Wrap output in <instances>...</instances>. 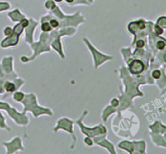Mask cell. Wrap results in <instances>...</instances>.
Masks as SVG:
<instances>
[{"label": "cell", "instance_id": "1", "mask_svg": "<svg viewBox=\"0 0 166 154\" xmlns=\"http://www.w3.org/2000/svg\"><path fill=\"white\" fill-rule=\"evenodd\" d=\"M129 70L132 74L138 75L144 71V65L142 61L135 59V60L132 61L129 64Z\"/></svg>", "mask_w": 166, "mask_h": 154}, {"label": "cell", "instance_id": "2", "mask_svg": "<svg viewBox=\"0 0 166 154\" xmlns=\"http://www.w3.org/2000/svg\"><path fill=\"white\" fill-rule=\"evenodd\" d=\"M5 89L7 92H10V93L12 92H12H14L16 90V85L13 83H12V82H7L5 84Z\"/></svg>", "mask_w": 166, "mask_h": 154}, {"label": "cell", "instance_id": "3", "mask_svg": "<svg viewBox=\"0 0 166 154\" xmlns=\"http://www.w3.org/2000/svg\"><path fill=\"white\" fill-rule=\"evenodd\" d=\"M41 30H42L43 32H50V31L51 30L50 24L46 22L42 24V25H41Z\"/></svg>", "mask_w": 166, "mask_h": 154}, {"label": "cell", "instance_id": "4", "mask_svg": "<svg viewBox=\"0 0 166 154\" xmlns=\"http://www.w3.org/2000/svg\"><path fill=\"white\" fill-rule=\"evenodd\" d=\"M160 75H161V73H160V71H159V70H155V71H152V77H153L154 79H156L160 78Z\"/></svg>", "mask_w": 166, "mask_h": 154}, {"label": "cell", "instance_id": "5", "mask_svg": "<svg viewBox=\"0 0 166 154\" xmlns=\"http://www.w3.org/2000/svg\"><path fill=\"white\" fill-rule=\"evenodd\" d=\"M156 47H157L159 50H163V49H164V47H165V43H164L163 41H157V43H156Z\"/></svg>", "mask_w": 166, "mask_h": 154}, {"label": "cell", "instance_id": "6", "mask_svg": "<svg viewBox=\"0 0 166 154\" xmlns=\"http://www.w3.org/2000/svg\"><path fill=\"white\" fill-rule=\"evenodd\" d=\"M24 97V94L21 93H16L14 95V99L16 101H21Z\"/></svg>", "mask_w": 166, "mask_h": 154}, {"label": "cell", "instance_id": "7", "mask_svg": "<svg viewBox=\"0 0 166 154\" xmlns=\"http://www.w3.org/2000/svg\"><path fill=\"white\" fill-rule=\"evenodd\" d=\"M50 26H51V28H58V27H59V21H58V20H55V19H54V20H50Z\"/></svg>", "mask_w": 166, "mask_h": 154}, {"label": "cell", "instance_id": "8", "mask_svg": "<svg viewBox=\"0 0 166 154\" xmlns=\"http://www.w3.org/2000/svg\"><path fill=\"white\" fill-rule=\"evenodd\" d=\"M155 31H156V33L157 35H161L163 33V29L160 26H157V25L155 27Z\"/></svg>", "mask_w": 166, "mask_h": 154}, {"label": "cell", "instance_id": "9", "mask_svg": "<svg viewBox=\"0 0 166 154\" xmlns=\"http://www.w3.org/2000/svg\"><path fill=\"white\" fill-rule=\"evenodd\" d=\"M136 46H137L138 48H142V47H144V41H142V40L138 41L137 43H136Z\"/></svg>", "mask_w": 166, "mask_h": 154}, {"label": "cell", "instance_id": "10", "mask_svg": "<svg viewBox=\"0 0 166 154\" xmlns=\"http://www.w3.org/2000/svg\"><path fill=\"white\" fill-rule=\"evenodd\" d=\"M4 33L6 35H10L11 33H12V28H10L9 27H7V28L4 30Z\"/></svg>", "mask_w": 166, "mask_h": 154}, {"label": "cell", "instance_id": "11", "mask_svg": "<svg viewBox=\"0 0 166 154\" xmlns=\"http://www.w3.org/2000/svg\"><path fill=\"white\" fill-rule=\"evenodd\" d=\"M84 141H85V143L88 144V145H90V146L92 145V142L91 141V140H90L89 138H86V139L84 140Z\"/></svg>", "mask_w": 166, "mask_h": 154}, {"label": "cell", "instance_id": "12", "mask_svg": "<svg viewBox=\"0 0 166 154\" xmlns=\"http://www.w3.org/2000/svg\"><path fill=\"white\" fill-rule=\"evenodd\" d=\"M112 105H113V106H117V105H118V101H117V100L113 99V101H112Z\"/></svg>", "mask_w": 166, "mask_h": 154}, {"label": "cell", "instance_id": "13", "mask_svg": "<svg viewBox=\"0 0 166 154\" xmlns=\"http://www.w3.org/2000/svg\"><path fill=\"white\" fill-rule=\"evenodd\" d=\"M65 1L68 4H73V2H75V0H65Z\"/></svg>", "mask_w": 166, "mask_h": 154}, {"label": "cell", "instance_id": "14", "mask_svg": "<svg viewBox=\"0 0 166 154\" xmlns=\"http://www.w3.org/2000/svg\"><path fill=\"white\" fill-rule=\"evenodd\" d=\"M55 1H56V2H62L63 0H55Z\"/></svg>", "mask_w": 166, "mask_h": 154}, {"label": "cell", "instance_id": "15", "mask_svg": "<svg viewBox=\"0 0 166 154\" xmlns=\"http://www.w3.org/2000/svg\"><path fill=\"white\" fill-rule=\"evenodd\" d=\"M88 1H89V2H92V1H93V0H88Z\"/></svg>", "mask_w": 166, "mask_h": 154}, {"label": "cell", "instance_id": "16", "mask_svg": "<svg viewBox=\"0 0 166 154\" xmlns=\"http://www.w3.org/2000/svg\"><path fill=\"white\" fill-rule=\"evenodd\" d=\"M164 60L166 61V55H165V56H164Z\"/></svg>", "mask_w": 166, "mask_h": 154}]
</instances>
